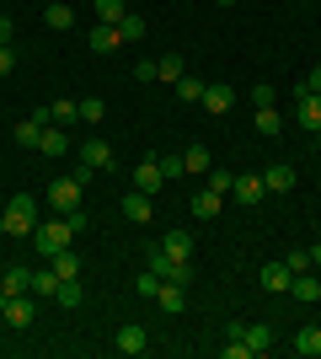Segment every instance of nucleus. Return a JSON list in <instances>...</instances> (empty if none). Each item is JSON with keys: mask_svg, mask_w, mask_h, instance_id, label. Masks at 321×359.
<instances>
[{"mask_svg": "<svg viewBox=\"0 0 321 359\" xmlns=\"http://www.w3.org/2000/svg\"><path fill=\"white\" fill-rule=\"evenodd\" d=\"M0 285H6V295H32V269H22V263H16V269L0 273Z\"/></svg>", "mask_w": 321, "mask_h": 359, "instance_id": "5701e85b", "label": "nucleus"}, {"mask_svg": "<svg viewBox=\"0 0 321 359\" xmlns=\"http://www.w3.org/2000/svg\"><path fill=\"white\" fill-rule=\"evenodd\" d=\"M48 269L59 273V285H64V279H80V257H76V247H64V252H54V257H48Z\"/></svg>", "mask_w": 321, "mask_h": 359, "instance_id": "412c9836", "label": "nucleus"}, {"mask_svg": "<svg viewBox=\"0 0 321 359\" xmlns=\"http://www.w3.org/2000/svg\"><path fill=\"white\" fill-rule=\"evenodd\" d=\"M230 182H236V172H209V188H214V194H230Z\"/></svg>", "mask_w": 321, "mask_h": 359, "instance_id": "58836bf2", "label": "nucleus"}, {"mask_svg": "<svg viewBox=\"0 0 321 359\" xmlns=\"http://www.w3.org/2000/svg\"><path fill=\"white\" fill-rule=\"evenodd\" d=\"M6 327H32V295H11L6 300V311H0Z\"/></svg>", "mask_w": 321, "mask_h": 359, "instance_id": "9b49d317", "label": "nucleus"}, {"mask_svg": "<svg viewBox=\"0 0 321 359\" xmlns=\"http://www.w3.org/2000/svg\"><path fill=\"white\" fill-rule=\"evenodd\" d=\"M220 354H225V359H252V348H246V338H230Z\"/></svg>", "mask_w": 321, "mask_h": 359, "instance_id": "4c0bfd02", "label": "nucleus"}, {"mask_svg": "<svg viewBox=\"0 0 321 359\" xmlns=\"http://www.w3.org/2000/svg\"><path fill=\"white\" fill-rule=\"evenodd\" d=\"M230 194L241 198L246 210H252V204H262V198H268V188H262V177H252V172H241V177L230 182Z\"/></svg>", "mask_w": 321, "mask_h": 359, "instance_id": "9d476101", "label": "nucleus"}, {"mask_svg": "<svg viewBox=\"0 0 321 359\" xmlns=\"http://www.w3.org/2000/svg\"><path fill=\"white\" fill-rule=\"evenodd\" d=\"M11 70H16V48L0 43V75H11Z\"/></svg>", "mask_w": 321, "mask_h": 359, "instance_id": "79ce46f5", "label": "nucleus"}, {"mask_svg": "<svg viewBox=\"0 0 321 359\" xmlns=\"http://www.w3.org/2000/svg\"><path fill=\"white\" fill-rule=\"evenodd\" d=\"M161 177H183V156H161Z\"/></svg>", "mask_w": 321, "mask_h": 359, "instance_id": "a19ab883", "label": "nucleus"}, {"mask_svg": "<svg viewBox=\"0 0 321 359\" xmlns=\"http://www.w3.org/2000/svg\"><path fill=\"white\" fill-rule=\"evenodd\" d=\"M161 182H166V177H161V161H155V156H150V161H139L134 166V188H139V194H161Z\"/></svg>", "mask_w": 321, "mask_h": 359, "instance_id": "ddd939ff", "label": "nucleus"}, {"mask_svg": "<svg viewBox=\"0 0 321 359\" xmlns=\"http://www.w3.org/2000/svg\"><path fill=\"white\" fill-rule=\"evenodd\" d=\"M38 150H43V156H64V150H70V135H64V129H43V135H38Z\"/></svg>", "mask_w": 321, "mask_h": 359, "instance_id": "a878e982", "label": "nucleus"}, {"mask_svg": "<svg viewBox=\"0 0 321 359\" xmlns=\"http://www.w3.org/2000/svg\"><path fill=\"white\" fill-rule=\"evenodd\" d=\"M294 113L306 129H321V91H306V97H294Z\"/></svg>", "mask_w": 321, "mask_h": 359, "instance_id": "6ab92c4d", "label": "nucleus"}, {"mask_svg": "<svg viewBox=\"0 0 321 359\" xmlns=\"http://www.w3.org/2000/svg\"><path fill=\"white\" fill-rule=\"evenodd\" d=\"M27 241H32V252H38V257H54V252H64V247L76 241V231H70V220L59 215V220H38Z\"/></svg>", "mask_w": 321, "mask_h": 359, "instance_id": "f257e3e1", "label": "nucleus"}, {"mask_svg": "<svg viewBox=\"0 0 321 359\" xmlns=\"http://www.w3.org/2000/svg\"><path fill=\"white\" fill-rule=\"evenodd\" d=\"M177 97H183V102H204V81L199 75H183V81H177Z\"/></svg>", "mask_w": 321, "mask_h": 359, "instance_id": "f704fd0d", "label": "nucleus"}, {"mask_svg": "<svg viewBox=\"0 0 321 359\" xmlns=\"http://www.w3.org/2000/svg\"><path fill=\"white\" fill-rule=\"evenodd\" d=\"M306 86H311V91H321V65H316V70L306 75Z\"/></svg>", "mask_w": 321, "mask_h": 359, "instance_id": "49530a36", "label": "nucleus"}, {"mask_svg": "<svg viewBox=\"0 0 321 359\" xmlns=\"http://www.w3.org/2000/svg\"><path fill=\"white\" fill-rule=\"evenodd\" d=\"M290 295L294 300H306V306H316V300H321V279H316V273H294V279H290Z\"/></svg>", "mask_w": 321, "mask_h": 359, "instance_id": "2eb2a0df", "label": "nucleus"}, {"mask_svg": "<svg viewBox=\"0 0 321 359\" xmlns=\"http://www.w3.org/2000/svg\"><path fill=\"white\" fill-rule=\"evenodd\" d=\"M150 348V332L139 327V322H123L118 327V354H145Z\"/></svg>", "mask_w": 321, "mask_h": 359, "instance_id": "f8f14e48", "label": "nucleus"}, {"mask_svg": "<svg viewBox=\"0 0 321 359\" xmlns=\"http://www.w3.org/2000/svg\"><path fill=\"white\" fill-rule=\"evenodd\" d=\"M86 48H92V54H118V48H123V38H118V27L97 22V27L86 32Z\"/></svg>", "mask_w": 321, "mask_h": 359, "instance_id": "1a4fd4ad", "label": "nucleus"}, {"mask_svg": "<svg viewBox=\"0 0 321 359\" xmlns=\"http://www.w3.org/2000/svg\"><path fill=\"white\" fill-rule=\"evenodd\" d=\"M80 166H92V172H107V166H113V145H107L102 135L80 140Z\"/></svg>", "mask_w": 321, "mask_h": 359, "instance_id": "0eeeda50", "label": "nucleus"}, {"mask_svg": "<svg viewBox=\"0 0 321 359\" xmlns=\"http://www.w3.org/2000/svg\"><path fill=\"white\" fill-rule=\"evenodd\" d=\"M134 290H139V295H145V300H155V290H161V279H155V273L145 269V273H139V279H134Z\"/></svg>", "mask_w": 321, "mask_h": 359, "instance_id": "e433bc0d", "label": "nucleus"}, {"mask_svg": "<svg viewBox=\"0 0 321 359\" xmlns=\"http://www.w3.org/2000/svg\"><path fill=\"white\" fill-rule=\"evenodd\" d=\"M97 6V22H107V27H118L123 16H129V6H123V0H92Z\"/></svg>", "mask_w": 321, "mask_h": 359, "instance_id": "bb28decb", "label": "nucleus"}, {"mask_svg": "<svg viewBox=\"0 0 321 359\" xmlns=\"http://www.w3.org/2000/svg\"><path fill=\"white\" fill-rule=\"evenodd\" d=\"M150 194H139V188H134V194H129V198H123V220H134V225H145V220H150Z\"/></svg>", "mask_w": 321, "mask_h": 359, "instance_id": "4be33fe9", "label": "nucleus"}, {"mask_svg": "<svg viewBox=\"0 0 321 359\" xmlns=\"http://www.w3.org/2000/svg\"><path fill=\"white\" fill-rule=\"evenodd\" d=\"M80 198H86V182H80V177H54V182H48V204H54V215L80 210Z\"/></svg>", "mask_w": 321, "mask_h": 359, "instance_id": "7ed1b4c3", "label": "nucleus"}, {"mask_svg": "<svg viewBox=\"0 0 321 359\" xmlns=\"http://www.w3.org/2000/svg\"><path fill=\"white\" fill-rule=\"evenodd\" d=\"M262 188H268V194H290L294 188V166H268V172H262Z\"/></svg>", "mask_w": 321, "mask_h": 359, "instance_id": "aec40b11", "label": "nucleus"}, {"mask_svg": "<svg viewBox=\"0 0 321 359\" xmlns=\"http://www.w3.org/2000/svg\"><path fill=\"white\" fill-rule=\"evenodd\" d=\"M11 38H16V22H11V16H0V43H11Z\"/></svg>", "mask_w": 321, "mask_h": 359, "instance_id": "a18cd8bd", "label": "nucleus"}, {"mask_svg": "<svg viewBox=\"0 0 321 359\" xmlns=\"http://www.w3.org/2000/svg\"><path fill=\"white\" fill-rule=\"evenodd\" d=\"M43 129H48V123L22 118V123H16V145H22V150H38V135H43Z\"/></svg>", "mask_w": 321, "mask_h": 359, "instance_id": "c85d7f7f", "label": "nucleus"}, {"mask_svg": "<svg viewBox=\"0 0 321 359\" xmlns=\"http://www.w3.org/2000/svg\"><path fill=\"white\" fill-rule=\"evenodd\" d=\"M214 6H236V0H214Z\"/></svg>", "mask_w": 321, "mask_h": 359, "instance_id": "8fccbe9b", "label": "nucleus"}, {"mask_svg": "<svg viewBox=\"0 0 321 359\" xmlns=\"http://www.w3.org/2000/svg\"><path fill=\"white\" fill-rule=\"evenodd\" d=\"M290 279H294V273H290V263H284V257H278V263H262V269H257V285L268 290V295H290Z\"/></svg>", "mask_w": 321, "mask_h": 359, "instance_id": "423d86ee", "label": "nucleus"}, {"mask_svg": "<svg viewBox=\"0 0 321 359\" xmlns=\"http://www.w3.org/2000/svg\"><path fill=\"white\" fill-rule=\"evenodd\" d=\"M230 107H236V86L209 81V86H204V113H214V118H220V113H230Z\"/></svg>", "mask_w": 321, "mask_h": 359, "instance_id": "6e6552de", "label": "nucleus"}, {"mask_svg": "<svg viewBox=\"0 0 321 359\" xmlns=\"http://www.w3.org/2000/svg\"><path fill=\"white\" fill-rule=\"evenodd\" d=\"M6 300H11V295H6V285H0V311H6Z\"/></svg>", "mask_w": 321, "mask_h": 359, "instance_id": "09e8293b", "label": "nucleus"}, {"mask_svg": "<svg viewBox=\"0 0 321 359\" xmlns=\"http://www.w3.org/2000/svg\"><path fill=\"white\" fill-rule=\"evenodd\" d=\"M48 118H54V123H76V118H80V102H70V97H59V102L48 107Z\"/></svg>", "mask_w": 321, "mask_h": 359, "instance_id": "473e14b6", "label": "nucleus"}, {"mask_svg": "<svg viewBox=\"0 0 321 359\" xmlns=\"http://www.w3.org/2000/svg\"><path fill=\"white\" fill-rule=\"evenodd\" d=\"M284 263H290V273H306V269H311V252H290Z\"/></svg>", "mask_w": 321, "mask_h": 359, "instance_id": "37998d69", "label": "nucleus"}, {"mask_svg": "<svg viewBox=\"0 0 321 359\" xmlns=\"http://www.w3.org/2000/svg\"><path fill=\"white\" fill-rule=\"evenodd\" d=\"M230 338H246L252 354H268V348H273V327H268V322H236Z\"/></svg>", "mask_w": 321, "mask_h": 359, "instance_id": "39448f33", "label": "nucleus"}, {"mask_svg": "<svg viewBox=\"0 0 321 359\" xmlns=\"http://www.w3.org/2000/svg\"><path fill=\"white\" fill-rule=\"evenodd\" d=\"M161 252L187 263V257H193V236H187V231H166V236H161Z\"/></svg>", "mask_w": 321, "mask_h": 359, "instance_id": "a211bd4d", "label": "nucleus"}, {"mask_svg": "<svg viewBox=\"0 0 321 359\" xmlns=\"http://www.w3.org/2000/svg\"><path fill=\"white\" fill-rule=\"evenodd\" d=\"M0 236H6V215H0Z\"/></svg>", "mask_w": 321, "mask_h": 359, "instance_id": "3c124183", "label": "nucleus"}, {"mask_svg": "<svg viewBox=\"0 0 321 359\" xmlns=\"http://www.w3.org/2000/svg\"><path fill=\"white\" fill-rule=\"evenodd\" d=\"M32 295H38V300H54V295H59V273H54V269L32 273Z\"/></svg>", "mask_w": 321, "mask_h": 359, "instance_id": "cd10ccee", "label": "nucleus"}, {"mask_svg": "<svg viewBox=\"0 0 321 359\" xmlns=\"http://www.w3.org/2000/svg\"><path fill=\"white\" fill-rule=\"evenodd\" d=\"M0 215H6V236H32V225H38V210H32L27 194H16Z\"/></svg>", "mask_w": 321, "mask_h": 359, "instance_id": "20e7f679", "label": "nucleus"}, {"mask_svg": "<svg viewBox=\"0 0 321 359\" xmlns=\"http://www.w3.org/2000/svg\"><path fill=\"white\" fill-rule=\"evenodd\" d=\"M134 81H155V60H139L134 65Z\"/></svg>", "mask_w": 321, "mask_h": 359, "instance_id": "c03bdc74", "label": "nucleus"}, {"mask_svg": "<svg viewBox=\"0 0 321 359\" xmlns=\"http://www.w3.org/2000/svg\"><path fill=\"white\" fill-rule=\"evenodd\" d=\"M43 22H48L54 32H70V27H76V6H64V0H48V6H43Z\"/></svg>", "mask_w": 321, "mask_h": 359, "instance_id": "dca6fc26", "label": "nucleus"}, {"mask_svg": "<svg viewBox=\"0 0 321 359\" xmlns=\"http://www.w3.org/2000/svg\"><path fill=\"white\" fill-rule=\"evenodd\" d=\"M257 135H284V118H278V107H257Z\"/></svg>", "mask_w": 321, "mask_h": 359, "instance_id": "2f4dec72", "label": "nucleus"}, {"mask_svg": "<svg viewBox=\"0 0 321 359\" xmlns=\"http://www.w3.org/2000/svg\"><path fill=\"white\" fill-rule=\"evenodd\" d=\"M290 348H294V354H306V359H321V327H300Z\"/></svg>", "mask_w": 321, "mask_h": 359, "instance_id": "393cba45", "label": "nucleus"}, {"mask_svg": "<svg viewBox=\"0 0 321 359\" xmlns=\"http://www.w3.org/2000/svg\"><path fill=\"white\" fill-rule=\"evenodd\" d=\"M107 118V102L102 97H86V102H80V123H102Z\"/></svg>", "mask_w": 321, "mask_h": 359, "instance_id": "c9c22d12", "label": "nucleus"}, {"mask_svg": "<svg viewBox=\"0 0 321 359\" xmlns=\"http://www.w3.org/2000/svg\"><path fill=\"white\" fill-rule=\"evenodd\" d=\"M145 257H150V273H155V279H166V285H193V263H177V257H166V252H161V241H155Z\"/></svg>", "mask_w": 321, "mask_h": 359, "instance_id": "f03ea898", "label": "nucleus"}, {"mask_svg": "<svg viewBox=\"0 0 321 359\" xmlns=\"http://www.w3.org/2000/svg\"><path fill=\"white\" fill-rule=\"evenodd\" d=\"M220 198H225V194H214L209 182H204L199 194H193V215H199V220H214V215H220Z\"/></svg>", "mask_w": 321, "mask_h": 359, "instance_id": "b1692460", "label": "nucleus"}, {"mask_svg": "<svg viewBox=\"0 0 321 359\" xmlns=\"http://www.w3.org/2000/svg\"><path fill=\"white\" fill-rule=\"evenodd\" d=\"M54 300H59L64 311H76L80 300H86V290H80V279H64V285H59V295H54Z\"/></svg>", "mask_w": 321, "mask_h": 359, "instance_id": "c756f323", "label": "nucleus"}, {"mask_svg": "<svg viewBox=\"0 0 321 359\" xmlns=\"http://www.w3.org/2000/svg\"><path fill=\"white\" fill-rule=\"evenodd\" d=\"M183 75H187L183 54H161V60H155V81H161V86H177Z\"/></svg>", "mask_w": 321, "mask_h": 359, "instance_id": "f3484780", "label": "nucleus"}, {"mask_svg": "<svg viewBox=\"0 0 321 359\" xmlns=\"http://www.w3.org/2000/svg\"><path fill=\"white\" fill-rule=\"evenodd\" d=\"M252 102H257V107H273L278 91H273V86H252Z\"/></svg>", "mask_w": 321, "mask_h": 359, "instance_id": "ea45409f", "label": "nucleus"}, {"mask_svg": "<svg viewBox=\"0 0 321 359\" xmlns=\"http://www.w3.org/2000/svg\"><path fill=\"white\" fill-rule=\"evenodd\" d=\"M183 172H209V150H204V145H187L183 150Z\"/></svg>", "mask_w": 321, "mask_h": 359, "instance_id": "72a5a7b5", "label": "nucleus"}, {"mask_svg": "<svg viewBox=\"0 0 321 359\" xmlns=\"http://www.w3.org/2000/svg\"><path fill=\"white\" fill-rule=\"evenodd\" d=\"M306 252H311V269H321V241H316V247H306Z\"/></svg>", "mask_w": 321, "mask_h": 359, "instance_id": "de8ad7c7", "label": "nucleus"}, {"mask_svg": "<svg viewBox=\"0 0 321 359\" xmlns=\"http://www.w3.org/2000/svg\"><path fill=\"white\" fill-rule=\"evenodd\" d=\"M155 306H161L166 316L187 311V285H166V279H161V290H155Z\"/></svg>", "mask_w": 321, "mask_h": 359, "instance_id": "4468645a", "label": "nucleus"}, {"mask_svg": "<svg viewBox=\"0 0 321 359\" xmlns=\"http://www.w3.org/2000/svg\"><path fill=\"white\" fill-rule=\"evenodd\" d=\"M118 38H123V43H139V38H145V16L129 11V16L118 22Z\"/></svg>", "mask_w": 321, "mask_h": 359, "instance_id": "7c9ffc66", "label": "nucleus"}]
</instances>
